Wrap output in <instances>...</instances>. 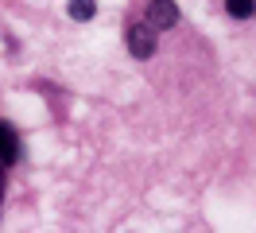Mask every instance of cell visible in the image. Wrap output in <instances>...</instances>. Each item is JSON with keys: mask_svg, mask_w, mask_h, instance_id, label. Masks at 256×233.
Masks as SVG:
<instances>
[{"mask_svg": "<svg viewBox=\"0 0 256 233\" xmlns=\"http://www.w3.org/2000/svg\"><path fill=\"white\" fill-rule=\"evenodd\" d=\"M124 43H128V51H132V59H152V55H156V43H160V31L152 28L148 20H136V24H128Z\"/></svg>", "mask_w": 256, "mask_h": 233, "instance_id": "1", "label": "cell"}, {"mask_svg": "<svg viewBox=\"0 0 256 233\" xmlns=\"http://www.w3.org/2000/svg\"><path fill=\"white\" fill-rule=\"evenodd\" d=\"M178 16H182V12H178L175 0H152V4H148V12H144V20L156 31H171L178 24Z\"/></svg>", "mask_w": 256, "mask_h": 233, "instance_id": "2", "label": "cell"}, {"mask_svg": "<svg viewBox=\"0 0 256 233\" xmlns=\"http://www.w3.org/2000/svg\"><path fill=\"white\" fill-rule=\"evenodd\" d=\"M16 159H20V136L12 124L0 121V167H12Z\"/></svg>", "mask_w": 256, "mask_h": 233, "instance_id": "3", "label": "cell"}, {"mask_svg": "<svg viewBox=\"0 0 256 233\" xmlns=\"http://www.w3.org/2000/svg\"><path fill=\"white\" fill-rule=\"evenodd\" d=\"M66 16L78 20V24L94 20V16H97V0H70V4H66Z\"/></svg>", "mask_w": 256, "mask_h": 233, "instance_id": "4", "label": "cell"}, {"mask_svg": "<svg viewBox=\"0 0 256 233\" xmlns=\"http://www.w3.org/2000/svg\"><path fill=\"white\" fill-rule=\"evenodd\" d=\"M225 12L233 20H252L256 16V0H225Z\"/></svg>", "mask_w": 256, "mask_h": 233, "instance_id": "5", "label": "cell"}]
</instances>
